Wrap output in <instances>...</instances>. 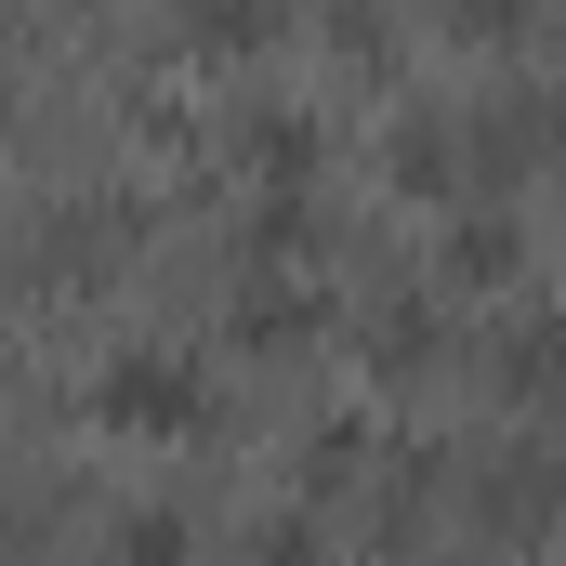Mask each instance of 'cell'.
I'll use <instances>...</instances> for the list:
<instances>
[{
  "instance_id": "6da1fadb",
  "label": "cell",
  "mask_w": 566,
  "mask_h": 566,
  "mask_svg": "<svg viewBox=\"0 0 566 566\" xmlns=\"http://www.w3.org/2000/svg\"><path fill=\"white\" fill-rule=\"evenodd\" d=\"M198 369H171V356H133V369H106V396H93V422L106 434H198Z\"/></svg>"
},
{
  "instance_id": "7a4b0ae2",
  "label": "cell",
  "mask_w": 566,
  "mask_h": 566,
  "mask_svg": "<svg viewBox=\"0 0 566 566\" xmlns=\"http://www.w3.org/2000/svg\"><path fill=\"white\" fill-rule=\"evenodd\" d=\"M501 396H541V409H554L566 396V329H514V343H501Z\"/></svg>"
},
{
  "instance_id": "3957f363",
  "label": "cell",
  "mask_w": 566,
  "mask_h": 566,
  "mask_svg": "<svg viewBox=\"0 0 566 566\" xmlns=\"http://www.w3.org/2000/svg\"><path fill=\"white\" fill-rule=\"evenodd\" d=\"M396 185H448V133H434V119L396 133Z\"/></svg>"
},
{
  "instance_id": "277c9868",
  "label": "cell",
  "mask_w": 566,
  "mask_h": 566,
  "mask_svg": "<svg viewBox=\"0 0 566 566\" xmlns=\"http://www.w3.org/2000/svg\"><path fill=\"white\" fill-rule=\"evenodd\" d=\"M448 264H461V277H514V238H501V224H461V251H448Z\"/></svg>"
},
{
  "instance_id": "5b68a950",
  "label": "cell",
  "mask_w": 566,
  "mask_h": 566,
  "mask_svg": "<svg viewBox=\"0 0 566 566\" xmlns=\"http://www.w3.org/2000/svg\"><path fill=\"white\" fill-rule=\"evenodd\" d=\"M514 13H527V0H461V27H514Z\"/></svg>"
}]
</instances>
